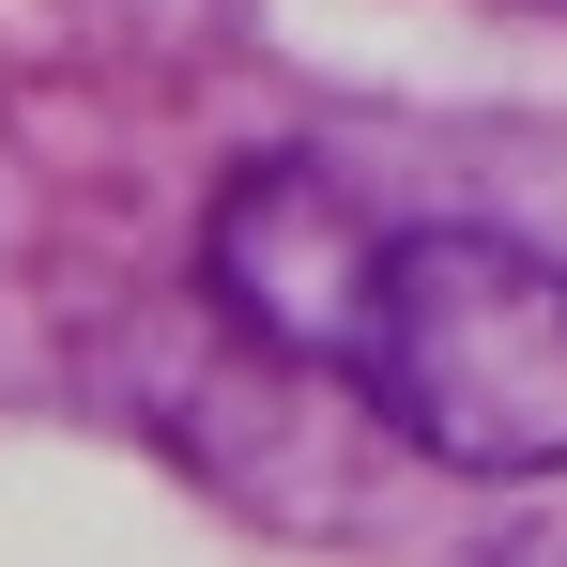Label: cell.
<instances>
[{
  "label": "cell",
  "instance_id": "6da1fadb",
  "mask_svg": "<svg viewBox=\"0 0 567 567\" xmlns=\"http://www.w3.org/2000/svg\"><path fill=\"white\" fill-rule=\"evenodd\" d=\"M353 399L445 475H491V491L567 475V261L491 215L383 230Z\"/></svg>",
  "mask_w": 567,
  "mask_h": 567
},
{
  "label": "cell",
  "instance_id": "7a4b0ae2",
  "mask_svg": "<svg viewBox=\"0 0 567 567\" xmlns=\"http://www.w3.org/2000/svg\"><path fill=\"white\" fill-rule=\"evenodd\" d=\"M369 277H383V215L338 185V169H307V154L230 169L215 215H199V291H215L261 353H291V369H338V383H353Z\"/></svg>",
  "mask_w": 567,
  "mask_h": 567
},
{
  "label": "cell",
  "instance_id": "3957f363",
  "mask_svg": "<svg viewBox=\"0 0 567 567\" xmlns=\"http://www.w3.org/2000/svg\"><path fill=\"white\" fill-rule=\"evenodd\" d=\"M475 567H567V537H491Z\"/></svg>",
  "mask_w": 567,
  "mask_h": 567
}]
</instances>
